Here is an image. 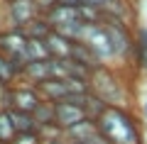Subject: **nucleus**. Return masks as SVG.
I'll use <instances>...</instances> for the list:
<instances>
[{"mask_svg": "<svg viewBox=\"0 0 147 144\" xmlns=\"http://www.w3.org/2000/svg\"><path fill=\"white\" fill-rule=\"evenodd\" d=\"M96 125L108 144H142L140 117L132 113V108L108 105L96 117Z\"/></svg>", "mask_w": 147, "mask_h": 144, "instance_id": "f257e3e1", "label": "nucleus"}, {"mask_svg": "<svg viewBox=\"0 0 147 144\" xmlns=\"http://www.w3.org/2000/svg\"><path fill=\"white\" fill-rule=\"evenodd\" d=\"M91 93L100 98L105 105H115V108H130V93L123 78L113 68L100 66L91 76Z\"/></svg>", "mask_w": 147, "mask_h": 144, "instance_id": "f03ea898", "label": "nucleus"}, {"mask_svg": "<svg viewBox=\"0 0 147 144\" xmlns=\"http://www.w3.org/2000/svg\"><path fill=\"white\" fill-rule=\"evenodd\" d=\"M42 103V95L34 86L20 81L15 86L7 88L5 100H3V110H22V113H34L37 105Z\"/></svg>", "mask_w": 147, "mask_h": 144, "instance_id": "7ed1b4c3", "label": "nucleus"}, {"mask_svg": "<svg viewBox=\"0 0 147 144\" xmlns=\"http://www.w3.org/2000/svg\"><path fill=\"white\" fill-rule=\"evenodd\" d=\"M5 15H7V20H10L12 27L25 29V27L30 25L34 17H39L42 12L34 5V0H10L5 5Z\"/></svg>", "mask_w": 147, "mask_h": 144, "instance_id": "20e7f679", "label": "nucleus"}, {"mask_svg": "<svg viewBox=\"0 0 147 144\" xmlns=\"http://www.w3.org/2000/svg\"><path fill=\"white\" fill-rule=\"evenodd\" d=\"M25 49H27L25 29H17V27L3 29V42H0V52L3 54H7V56L17 59L20 64H25Z\"/></svg>", "mask_w": 147, "mask_h": 144, "instance_id": "39448f33", "label": "nucleus"}, {"mask_svg": "<svg viewBox=\"0 0 147 144\" xmlns=\"http://www.w3.org/2000/svg\"><path fill=\"white\" fill-rule=\"evenodd\" d=\"M57 108V125L66 132L69 127H74V125H79V122H84L86 117H88V113H86L81 105H76V103H71V100H64V103H57L54 105Z\"/></svg>", "mask_w": 147, "mask_h": 144, "instance_id": "423d86ee", "label": "nucleus"}, {"mask_svg": "<svg viewBox=\"0 0 147 144\" xmlns=\"http://www.w3.org/2000/svg\"><path fill=\"white\" fill-rule=\"evenodd\" d=\"M37 90H39V95H42V100H47V103H64V100L71 95V90H69V83L61 81V78H47L44 83H39L37 86Z\"/></svg>", "mask_w": 147, "mask_h": 144, "instance_id": "0eeeda50", "label": "nucleus"}, {"mask_svg": "<svg viewBox=\"0 0 147 144\" xmlns=\"http://www.w3.org/2000/svg\"><path fill=\"white\" fill-rule=\"evenodd\" d=\"M44 17L54 25V29H61V27L71 25V22H81L79 5H61V3H57V5H54Z\"/></svg>", "mask_w": 147, "mask_h": 144, "instance_id": "6e6552de", "label": "nucleus"}, {"mask_svg": "<svg viewBox=\"0 0 147 144\" xmlns=\"http://www.w3.org/2000/svg\"><path fill=\"white\" fill-rule=\"evenodd\" d=\"M22 71H25V64H20L17 59L0 52V81L5 83L7 88L22 81Z\"/></svg>", "mask_w": 147, "mask_h": 144, "instance_id": "1a4fd4ad", "label": "nucleus"}, {"mask_svg": "<svg viewBox=\"0 0 147 144\" xmlns=\"http://www.w3.org/2000/svg\"><path fill=\"white\" fill-rule=\"evenodd\" d=\"M49 61H52V59H49ZM49 61H32V64H25L22 81L37 88L39 83H44L47 78H52V68H49Z\"/></svg>", "mask_w": 147, "mask_h": 144, "instance_id": "9d476101", "label": "nucleus"}, {"mask_svg": "<svg viewBox=\"0 0 147 144\" xmlns=\"http://www.w3.org/2000/svg\"><path fill=\"white\" fill-rule=\"evenodd\" d=\"M49 44V52H52V59H69L71 56V49H74V39H69L66 34L54 29L52 37L47 39Z\"/></svg>", "mask_w": 147, "mask_h": 144, "instance_id": "9b49d317", "label": "nucleus"}, {"mask_svg": "<svg viewBox=\"0 0 147 144\" xmlns=\"http://www.w3.org/2000/svg\"><path fill=\"white\" fill-rule=\"evenodd\" d=\"M52 52H49L47 39H27V49H25V64L32 61H49Z\"/></svg>", "mask_w": 147, "mask_h": 144, "instance_id": "f8f14e48", "label": "nucleus"}, {"mask_svg": "<svg viewBox=\"0 0 147 144\" xmlns=\"http://www.w3.org/2000/svg\"><path fill=\"white\" fill-rule=\"evenodd\" d=\"M52 32H54V25H52V22H49L44 15L34 17V20L25 27L27 39H49V37H52Z\"/></svg>", "mask_w": 147, "mask_h": 144, "instance_id": "ddd939ff", "label": "nucleus"}, {"mask_svg": "<svg viewBox=\"0 0 147 144\" xmlns=\"http://www.w3.org/2000/svg\"><path fill=\"white\" fill-rule=\"evenodd\" d=\"M132 56H135L137 66L142 71H147V27L145 25H140L135 29V52H132Z\"/></svg>", "mask_w": 147, "mask_h": 144, "instance_id": "4468645a", "label": "nucleus"}, {"mask_svg": "<svg viewBox=\"0 0 147 144\" xmlns=\"http://www.w3.org/2000/svg\"><path fill=\"white\" fill-rule=\"evenodd\" d=\"M32 117H34L37 127L57 125V108H54V103H47V100H42V103L37 105V110L32 113Z\"/></svg>", "mask_w": 147, "mask_h": 144, "instance_id": "2eb2a0df", "label": "nucleus"}, {"mask_svg": "<svg viewBox=\"0 0 147 144\" xmlns=\"http://www.w3.org/2000/svg\"><path fill=\"white\" fill-rule=\"evenodd\" d=\"M12 125H15V132H37V122L32 117V113H22V110H7Z\"/></svg>", "mask_w": 147, "mask_h": 144, "instance_id": "dca6fc26", "label": "nucleus"}, {"mask_svg": "<svg viewBox=\"0 0 147 144\" xmlns=\"http://www.w3.org/2000/svg\"><path fill=\"white\" fill-rule=\"evenodd\" d=\"M15 134L17 132H15V125H12L7 110H0V144H10Z\"/></svg>", "mask_w": 147, "mask_h": 144, "instance_id": "f3484780", "label": "nucleus"}, {"mask_svg": "<svg viewBox=\"0 0 147 144\" xmlns=\"http://www.w3.org/2000/svg\"><path fill=\"white\" fill-rule=\"evenodd\" d=\"M10 144H44L39 132H17Z\"/></svg>", "mask_w": 147, "mask_h": 144, "instance_id": "a211bd4d", "label": "nucleus"}, {"mask_svg": "<svg viewBox=\"0 0 147 144\" xmlns=\"http://www.w3.org/2000/svg\"><path fill=\"white\" fill-rule=\"evenodd\" d=\"M108 3H113V0H81V5H96V7H105Z\"/></svg>", "mask_w": 147, "mask_h": 144, "instance_id": "6ab92c4d", "label": "nucleus"}, {"mask_svg": "<svg viewBox=\"0 0 147 144\" xmlns=\"http://www.w3.org/2000/svg\"><path fill=\"white\" fill-rule=\"evenodd\" d=\"M5 93H7V86L0 81V110H3V100H5Z\"/></svg>", "mask_w": 147, "mask_h": 144, "instance_id": "aec40b11", "label": "nucleus"}, {"mask_svg": "<svg viewBox=\"0 0 147 144\" xmlns=\"http://www.w3.org/2000/svg\"><path fill=\"white\" fill-rule=\"evenodd\" d=\"M57 3H61V5H81V0H57Z\"/></svg>", "mask_w": 147, "mask_h": 144, "instance_id": "412c9836", "label": "nucleus"}, {"mask_svg": "<svg viewBox=\"0 0 147 144\" xmlns=\"http://www.w3.org/2000/svg\"><path fill=\"white\" fill-rule=\"evenodd\" d=\"M142 117L147 120V95H145V100H142Z\"/></svg>", "mask_w": 147, "mask_h": 144, "instance_id": "4be33fe9", "label": "nucleus"}, {"mask_svg": "<svg viewBox=\"0 0 147 144\" xmlns=\"http://www.w3.org/2000/svg\"><path fill=\"white\" fill-rule=\"evenodd\" d=\"M0 42H3V29H0Z\"/></svg>", "mask_w": 147, "mask_h": 144, "instance_id": "5701e85b", "label": "nucleus"}]
</instances>
